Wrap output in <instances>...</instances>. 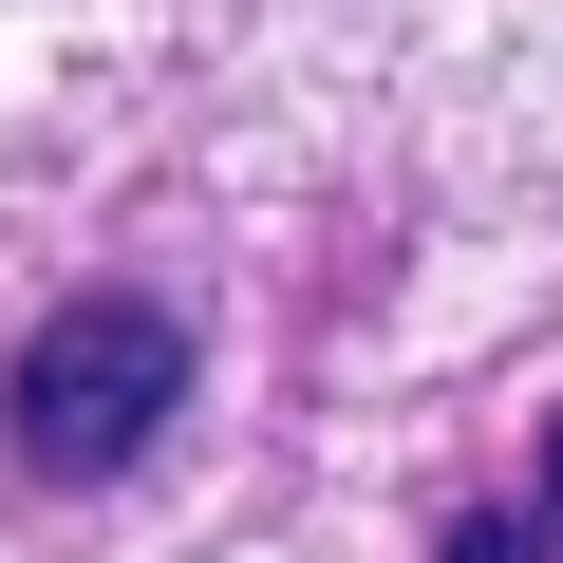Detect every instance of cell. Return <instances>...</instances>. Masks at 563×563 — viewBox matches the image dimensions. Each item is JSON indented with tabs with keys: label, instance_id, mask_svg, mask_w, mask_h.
I'll return each mask as SVG.
<instances>
[{
	"label": "cell",
	"instance_id": "cell-1",
	"mask_svg": "<svg viewBox=\"0 0 563 563\" xmlns=\"http://www.w3.org/2000/svg\"><path fill=\"white\" fill-rule=\"evenodd\" d=\"M169 413H188V320L151 301V282H76V301L20 339V376H0V432H20L38 488H113Z\"/></svg>",
	"mask_w": 563,
	"mask_h": 563
}]
</instances>
